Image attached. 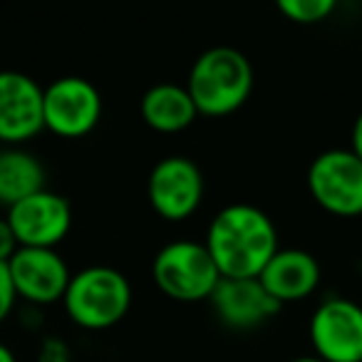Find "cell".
Listing matches in <instances>:
<instances>
[{
    "instance_id": "1",
    "label": "cell",
    "mask_w": 362,
    "mask_h": 362,
    "mask_svg": "<svg viewBox=\"0 0 362 362\" xmlns=\"http://www.w3.org/2000/svg\"><path fill=\"white\" fill-rule=\"evenodd\" d=\"M204 246L221 278H258L281 251L278 228L263 209L253 204H228L211 218Z\"/></svg>"
},
{
    "instance_id": "20",
    "label": "cell",
    "mask_w": 362,
    "mask_h": 362,
    "mask_svg": "<svg viewBox=\"0 0 362 362\" xmlns=\"http://www.w3.org/2000/svg\"><path fill=\"white\" fill-rule=\"evenodd\" d=\"M350 149L362 159V112L357 115L355 124H352V146Z\"/></svg>"
},
{
    "instance_id": "21",
    "label": "cell",
    "mask_w": 362,
    "mask_h": 362,
    "mask_svg": "<svg viewBox=\"0 0 362 362\" xmlns=\"http://www.w3.org/2000/svg\"><path fill=\"white\" fill-rule=\"evenodd\" d=\"M0 362H18L16 352H13L6 342H0Z\"/></svg>"
},
{
    "instance_id": "11",
    "label": "cell",
    "mask_w": 362,
    "mask_h": 362,
    "mask_svg": "<svg viewBox=\"0 0 362 362\" xmlns=\"http://www.w3.org/2000/svg\"><path fill=\"white\" fill-rule=\"evenodd\" d=\"M45 87L18 70H0V144L23 146L45 129Z\"/></svg>"
},
{
    "instance_id": "5",
    "label": "cell",
    "mask_w": 362,
    "mask_h": 362,
    "mask_svg": "<svg viewBox=\"0 0 362 362\" xmlns=\"http://www.w3.org/2000/svg\"><path fill=\"white\" fill-rule=\"evenodd\" d=\"M204 174L194 159L171 154L159 159L146 179V199L156 216L179 223L192 218L204 202Z\"/></svg>"
},
{
    "instance_id": "4",
    "label": "cell",
    "mask_w": 362,
    "mask_h": 362,
    "mask_svg": "<svg viewBox=\"0 0 362 362\" xmlns=\"http://www.w3.org/2000/svg\"><path fill=\"white\" fill-rule=\"evenodd\" d=\"M151 278L171 300L202 303L214 296L221 273L204 241L176 238L156 251L151 261Z\"/></svg>"
},
{
    "instance_id": "14",
    "label": "cell",
    "mask_w": 362,
    "mask_h": 362,
    "mask_svg": "<svg viewBox=\"0 0 362 362\" xmlns=\"http://www.w3.org/2000/svg\"><path fill=\"white\" fill-rule=\"evenodd\" d=\"M199 117V110L189 95L187 85L159 82L149 87L141 97V119L149 129L161 134H179L192 127Z\"/></svg>"
},
{
    "instance_id": "19",
    "label": "cell",
    "mask_w": 362,
    "mask_h": 362,
    "mask_svg": "<svg viewBox=\"0 0 362 362\" xmlns=\"http://www.w3.org/2000/svg\"><path fill=\"white\" fill-rule=\"evenodd\" d=\"M18 248H21V243H18V238H16V233H13L8 218L3 216L0 218V261L8 263L18 253Z\"/></svg>"
},
{
    "instance_id": "10",
    "label": "cell",
    "mask_w": 362,
    "mask_h": 362,
    "mask_svg": "<svg viewBox=\"0 0 362 362\" xmlns=\"http://www.w3.org/2000/svg\"><path fill=\"white\" fill-rule=\"evenodd\" d=\"M21 248H57L72 228V206L50 189L33 194L6 211Z\"/></svg>"
},
{
    "instance_id": "17",
    "label": "cell",
    "mask_w": 362,
    "mask_h": 362,
    "mask_svg": "<svg viewBox=\"0 0 362 362\" xmlns=\"http://www.w3.org/2000/svg\"><path fill=\"white\" fill-rule=\"evenodd\" d=\"M37 362H72V347L57 335H45L37 345Z\"/></svg>"
},
{
    "instance_id": "12",
    "label": "cell",
    "mask_w": 362,
    "mask_h": 362,
    "mask_svg": "<svg viewBox=\"0 0 362 362\" xmlns=\"http://www.w3.org/2000/svg\"><path fill=\"white\" fill-rule=\"evenodd\" d=\"M209 303L218 320L231 330L261 327L281 310V303L258 278H221Z\"/></svg>"
},
{
    "instance_id": "6",
    "label": "cell",
    "mask_w": 362,
    "mask_h": 362,
    "mask_svg": "<svg viewBox=\"0 0 362 362\" xmlns=\"http://www.w3.org/2000/svg\"><path fill=\"white\" fill-rule=\"evenodd\" d=\"M42 117L47 132L62 139H82L100 124L102 95L87 77H57L45 87Z\"/></svg>"
},
{
    "instance_id": "9",
    "label": "cell",
    "mask_w": 362,
    "mask_h": 362,
    "mask_svg": "<svg viewBox=\"0 0 362 362\" xmlns=\"http://www.w3.org/2000/svg\"><path fill=\"white\" fill-rule=\"evenodd\" d=\"M18 300L30 308H45L62 303L70 286L72 271L57 248H18L8 261Z\"/></svg>"
},
{
    "instance_id": "15",
    "label": "cell",
    "mask_w": 362,
    "mask_h": 362,
    "mask_svg": "<svg viewBox=\"0 0 362 362\" xmlns=\"http://www.w3.org/2000/svg\"><path fill=\"white\" fill-rule=\"evenodd\" d=\"M45 166L40 156L23 146L0 149V206H16L18 202L45 189Z\"/></svg>"
},
{
    "instance_id": "7",
    "label": "cell",
    "mask_w": 362,
    "mask_h": 362,
    "mask_svg": "<svg viewBox=\"0 0 362 362\" xmlns=\"http://www.w3.org/2000/svg\"><path fill=\"white\" fill-rule=\"evenodd\" d=\"M308 189L317 206L335 216L362 214V159L352 149H327L308 169Z\"/></svg>"
},
{
    "instance_id": "16",
    "label": "cell",
    "mask_w": 362,
    "mask_h": 362,
    "mask_svg": "<svg viewBox=\"0 0 362 362\" xmlns=\"http://www.w3.org/2000/svg\"><path fill=\"white\" fill-rule=\"evenodd\" d=\"M278 11L298 25H315L330 18V13L335 11V0H281Z\"/></svg>"
},
{
    "instance_id": "22",
    "label": "cell",
    "mask_w": 362,
    "mask_h": 362,
    "mask_svg": "<svg viewBox=\"0 0 362 362\" xmlns=\"http://www.w3.org/2000/svg\"><path fill=\"white\" fill-rule=\"evenodd\" d=\"M291 362H322L317 355H300V357H293Z\"/></svg>"
},
{
    "instance_id": "8",
    "label": "cell",
    "mask_w": 362,
    "mask_h": 362,
    "mask_svg": "<svg viewBox=\"0 0 362 362\" xmlns=\"http://www.w3.org/2000/svg\"><path fill=\"white\" fill-rule=\"evenodd\" d=\"M310 342L322 362H362V305L330 296L313 310Z\"/></svg>"
},
{
    "instance_id": "3",
    "label": "cell",
    "mask_w": 362,
    "mask_h": 362,
    "mask_svg": "<svg viewBox=\"0 0 362 362\" xmlns=\"http://www.w3.org/2000/svg\"><path fill=\"white\" fill-rule=\"evenodd\" d=\"M65 315L82 330H110L132 308V283L112 266H87L72 273L62 298Z\"/></svg>"
},
{
    "instance_id": "2",
    "label": "cell",
    "mask_w": 362,
    "mask_h": 362,
    "mask_svg": "<svg viewBox=\"0 0 362 362\" xmlns=\"http://www.w3.org/2000/svg\"><path fill=\"white\" fill-rule=\"evenodd\" d=\"M187 90L204 117H228L241 110L253 92V67L241 50L209 47L194 60Z\"/></svg>"
},
{
    "instance_id": "13",
    "label": "cell",
    "mask_w": 362,
    "mask_h": 362,
    "mask_svg": "<svg viewBox=\"0 0 362 362\" xmlns=\"http://www.w3.org/2000/svg\"><path fill=\"white\" fill-rule=\"evenodd\" d=\"M258 281L281 305L313 296L320 286V263L303 248H281L268 261Z\"/></svg>"
},
{
    "instance_id": "18",
    "label": "cell",
    "mask_w": 362,
    "mask_h": 362,
    "mask_svg": "<svg viewBox=\"0 0 362 362\" xmlns=\"http://www.w3.org/2000/svg\"><path fill=\"white\" fill-rule=\"evenodd\" d=\"M16 303H18V293H16V286H13L8 263L0 261V325H3V322L8 320V315L16 310Z\"/></svg>"
}]
</instances>
